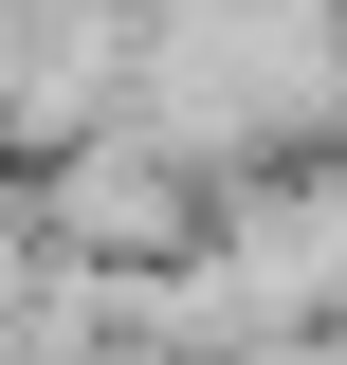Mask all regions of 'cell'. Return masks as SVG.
Wrapping results in <instances>:
<instances>
[{
    "mask_svg": "<svg viewBox=\"0 0 347 365\" xmlns=\"http://www.w3.org/2000/svg\"><path fill=\"white\" fill-rule=\"evenodd\" d=\"M19 201H37V256H74V274H183L201 220H219V182L183 165L146 110H91L74 146H37Z\"/></svg>",
    "mask_w": 347,
    "mask_h": 365,
    "instance_id": "6da1fadb",
    "label": "cell"
}]
</instances>
